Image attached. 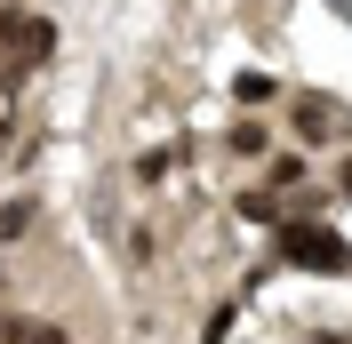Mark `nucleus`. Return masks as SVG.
<instances>
[{"mask_svg": "<svg viewBox=\"0 0 352 344\" xmlns=\"http://www.w3.org/2000/svg\"><path fill=\"white\" fill-rule=\"evenodd\" d=\"M8 344H65V328H48V321H16V328H8Z\"/></svg>", "mask_w": 352, "mask_h": 344, "instance_id": "nucleus-4", "label": "nucleus"}, {"mask_svg": "<svg viewBox=\"0 0 352 344\" xmlns=\"http://www.w3.org/2000/svg\"><path fill=\"white\" fill-rule=\"evenodd\" d=\"M272 248H280V264H296V272H352V240L329 233V224H280Z\"/></svg>", "mask_w": 352, "mask_h": 344, "instance_id": "nucleus-1", "label": "nucleus"}, {"mask_svg": "<svg viewBox=\"0 0 352 344\" xmlns=\"http://www.w3.org/2000/svg\"><path fill=\"white\" fill-rule=\"evenodd\" d=\"M320 344H344V336H320Z\"/></svg>", "mask_w": 352, "mask_h": 344, "instance_id": "nucleus-7", "label": "nucleus"}, {"mask_svg": "<svg viewBox=\"0 0 352 344\" xmlns=\"http://www.w3.org/2000/svg\"><path fill=\"white\" fill-rule=\"evenodd\" d=\"M336 184H344V193H352V160H344V169H336Z\"/></svg>", "mask_w": 352, "mask_h": 344, "instance_id": "nucleus-6", "label": "nucleus"}, {"mask_svg": "<svg viewBox=\"0 0 352 344\" xmlns=\"http://www.w3.org/2000/svg\"><path fill=\"white\" fill-rule=\"evenodd\" d=\"M24 224H32V200H16V208H0V240H16Z\"/></svg>", "mask_w": 352, "mask_h": 344, "instance_id": "nucleus-5", "label": "nucleus"}, {"mask_svg": "<svg viewBox=\"0 0 352 344\" xmlns=\"http://www.w3.org/2000/svg\"><path fill=\"white\" fill-rule=\"evenodd\" d=\"M0 48H32V17H24V8H0Z\"/></svg>", "mask_w": 352, "mask_h": 344, "instance_id": "nucleus-2", "label": "nucleus"}, {"mask_svg": "<svg viewBox=\"0 0 352 344\" xmlns=\"http://www.w3.org/2000/svg\"><path fill=\"white\" fill-rule=\"evenodd\" d=\"M296 129H305V136H329L336 120H329V105H320V96H305V105H296Z\"/></svg>", "mask_w": 352, "mask_h": 344, "instance_id": "nucleus-3", "label": "nucleus"}]
</instances>
